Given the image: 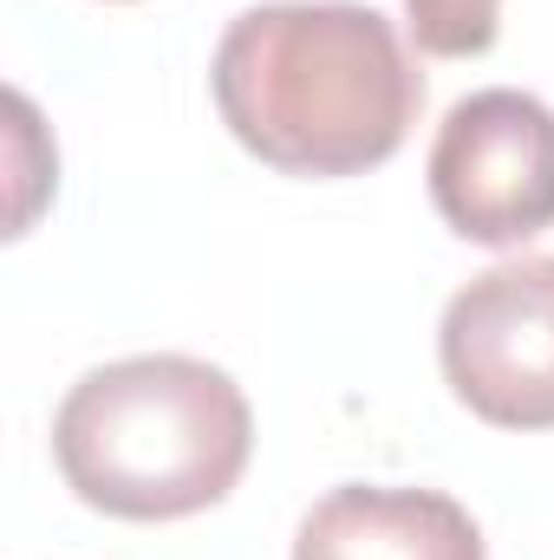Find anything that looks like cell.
Returning <instances> with one entry per match:
<instances>
[{
    "label": "cell",
    "instance_id": "3957f363",
    "mask_svg": "<svg viewBox=\"0 0 554 560\" xmlns=\"http://www.w3.org/2000/svg\"><path fill=\"white\" fill-rule=\"evenodd\" d=\"M424 176L450 235L476 248L535 242L554 229V112L516 85L470 92L437 125Z\"/></svg>",
    "mask_w": 554,
    "mask_h": 560
},
{
    "label": "cell",
    "instance_id": "7a4b0ae2",
    "mask_svg": "<svg viewBox=\"0 0 554 560\" xmlns=\"http://www.w3.org/2000/svg\"><path fill=\"white\" fill-rule=\"evenodd\" d=\"M255 450L242 385L189 352H143L85 372L59 418L53 456L66 489L118 522H183L216 509Z\"/></svg>",
    "mask_w": 554,
    "mask_h": 560
},
{
    "label": "cell",
    "instance_id": "6da1fadb",
    "mask_svg": "<svg viewBox=\"0 0 554 560\" xmlns=\"http://www.w3.org/2000/svg\"><path fill=\"white\" fill-rule=\"evenodd\" d=\"M209 92L249 156L280 176H366L424 112L399 26L359 0H268L229 20Z\"/></svg>",
    "mask_w": 554,
    "mask_h": 560
},
{
    "label": "cell",
    "instance_id": "8992f818",
    "mask_svg": "<svg viewBox=\"0 0 554 560\" xmlns=\"http://www.w3.org/2000/svg\"><path fill=\"white\" fill-rule=\"evenodd\" d=\"M405 26L430 59H476L503 33V0H405Z\"/></svg>",
    "mask_w": 554,
    "mask_h": 560
},
{
    "label": "cell",
    "instance_id": "277c9868",
    "mask_svg": "<svg viewBox=\"0 0 554 560\" xmlns=\"http://www.w3.org/2000/svg\"><path fill=\"white\" fill-rule=\"evenodd\" d=\"M437 365L483 423L554 430V255H522L457 287L437 326Z\"/></svg>",
    "mask_w": 554,
    "mask_h": 560
},
{
    "label": "cell",
    "instance_id": "5b68a950",
    "mask_svg": "<svg viewBox=\"0 0 554 560\" xmlns=\"http://www.w3.org/2000/svg\"><path fill=\"white\" fill-rule=\"evenodd\" d=\"M293 560H483V528L443 489H326L300 535Z\"/></svg>",
    "mask_w": 554,
    "mask_h": 560
}]
</instances>
